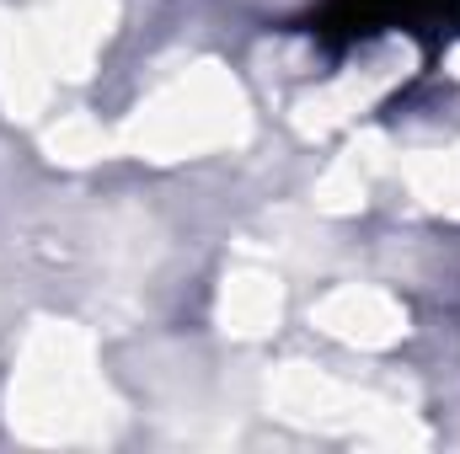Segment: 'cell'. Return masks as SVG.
<instances>
[{"label": "cell", "instance_id": "1", "mask_svg": "<svg viewBox=\"0 0 460 454\" xmlns=\"http://www.w3.org/2000/svg\"><path fill=\"white\" fill-rule=\"evenodd\" d=\"M305 32L332 59L380 32H402L423 48V65H434L450 43H460V0H327Z\"/></svg>", "mask_w": 460, "mask_h": 454}]
</instances>
